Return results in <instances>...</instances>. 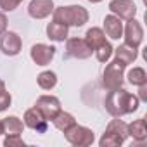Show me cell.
<instances>
[{"mask_svg": "<svg viewBox=\"0 0 147 147\" xmlns=\"http://www.w3.org/2000/svg\"><path fill=\"white\" fill-rule=\"evenodd\" d=\"M52 123H54V126H55L59 131H66V130L71 128L73 125H76V119H75V116H73V114L61 111V113L52 119Z\"/></svg>", "mask_w": 147, "mask_h": 147, "instance_id": "cell-19", "label": "cell"}, {"mask_svg": "<svg viewBox=\"0 0 147 147\" xmlns=\"http://www.w3.org/2000/svg\"><path fill=\"white\" fill-rule=\"evenodd\" d=\"M24 140L21 135H5L4 138V147H24Z\"/></svg>", "mask_w": 147, "mask_h": 147, "instance_id": "cell-25", "label": "cell"}, {"mask_svg": "<svg viewBox=\"0 0 147 147\" xmlns=\"http://www.w3.org/2000/svg\"><path fill=\"white\" fill-rule=\"evenodd\" d=\"M54 16V21L64 24V26H83L87 21H88V11L82 5H62V7H57L54 9L52 12Z\"/></svg>", "mask_w": 147, "mask_h": 147, "instance_id": "cell-2", "label": "cell"}, {"mask_svg": "<svg viewBox=\"0 0 147 147\" xmlns=\"http://www.w3.org/2000/svg\"><path fill=\"white\" fill-rule=\"evenodd\" d=\"M4 135H21L24 131V123L18 116H7L2 119Z\"/></svg>", "mask_w": 147, "mask_h": 147, "instance_id": "cell-16", "label": "cell"}, {"mask_svg": "<svg viewBox=\"0 0 147 147\" xmlns=\"http://www.w3.org/2000/svg\"><path fill=\"white\" fill-rule=\"evenodd\" d=\"M109 11H111V14H114L125 21L135 19V16H137V5L133 0H111Z\"/></svg>", "mask_w": 147, "mask_h": 147, "instance_id": "cell-6", "label": "cell"}, {"mask_svg": "<svg viewBox=\"0 0 147 147\" xmlns=\"http://www.w3.org/2000/svg\"><path fill=\"white\" fill-rule=\"evenodd\" d=\"M47 36L54 42H64L67 38V26H64L57 21H52L47 24Z\"/></svg>", "mask_w": 147, "mask_h": 147, "instance_id": "cell-17", "label": "cell"}, {"mask_svg": "<svg viewBox=\"0 0 147 147\" xmlns=\"http://www.w3.org/2000/svg\"><path fill=\"white\" fill-rule=\"evenodd\" d=\"M0 135H4V128H2V119H0Z\"/></svg>", "mask_w": 147, "mask_h": 147, "instance_id": "cell-31", "label": "cell"}, {"mask_svg": "<svg viewBox=\"0 0 147 147\" xmlns=\"http://www.w3.org/2000/svg\"><path fill=\"white\" fill-rule=\"evenodd\" d=\"M123 36H125V43L128 47H133V49H138L140 43L144 42V28L138 21L135 19H130L126 23V26L123 28Z\"/></svg>", "mask_w": 147, "mask_h": 147, "instance_id": "cell-7", "label": "cell"}, {"mask_svg": "<svg viewBox=\"0 0 147 147\" xmlns=\"http://www.w3.org/2000/svg\"><path fill=\"white\" fill-rule=\"evenodd\" d=\"M113 54L116 55V59H118L119 62H123V64L128 66V64H131V62L137 59L138 49H133V47H128L126 43H123V45H119L118 49H114Z\"/></svg>", "mask_w": 147, "mask_h": 147, "instance_id": "cell-15", "label": "cell"}, {"mask_svg": "<svg viewBox=\"0 0 147 147\" xmlns=\"http://www.w3.org/2000/svg\"><path fill=\"white\" fill-rule=\"evenodd\" d=\"M54 0H31L28 5V14L33 19H45L54 12Z\"/></svg>", "mask_w": 147, "mask_h": 147, "instance_id": "cell-11", "label": "cell"}, {"mask_svg": "<svg viewBox=\"0 0 147 147\" xmlns=\"http://www.w3.org/2000/svg\"><path fill=\"white\" fill-rule=\"evenodd\" d=\"M123 142H125V140H123L119 135H116V133H111V131H106V133L100 137V140H99V145H100V147H119Z\"/></svg>", "mask_w": 147, "mask_h": 147, "instance_id": "cell-23", "label": "cell"}, {"mask_svg": "<svg viewBox=\"0 0 147 147\" xmlns=\"http://www.w3.org/2000/svg\"><path fill=\"white\" fill-rule=\"evenodd\" d=\"M104 33L113 38V40H119L123 36V23L118 16L109 14L104 18Z\"/></svg>", "mask_w": 147, "mask_h": 147, "instance_id": "cell-13", "label": "cell"}, {"mask_svg": "<svg viewBox=\"0 0 147 147\" xmlns=\"http://www.w3.org/2000/svg\"><path fill=\"white\" fill-rule=\"evenodd\" d=\"M88 2H92V4H99V2H102V0H88Z\"/></svg>", "mask_w": 147, "mask_h": 147, "instance_id": "cell-32", "label": "cell"}, {"mask_svg": "<svg viewBox=\"0 0 147 147\" xmlns=\"http://www.w3.org/2000/svg\"><path fill=\"white\" fill-rule=\"evenodd\" d=\"M62 133H64V138L75 147H88L95 140L94 131L87 126H82V125H73L71 128H67Z\"/></svg>", "mask_w": 147, "mask_h": 147, "instance_id": "cell-3", "label": "cell"}, {"mask_svg": "<svg viewBox=\"0 0 147 147\" xmlns=\"http://www.w3.org/2000/svg\"><path fill=\"white\" fill-rule=\"evenodd\" d=\"M138 100H142V102H147V83H144V85H138Z\"/></svg>", "mask_w": 147, "mask_h": 147, "instance_id": "cell-28", "label": "cell"}, {"mask_svg": "<svg viewBox=\"0 0 147 147\" xmlns=\"http://www.w3.org/2000/svg\"><path fill=\"white\" fill-rule=\"evenodd\" d=\"M23 0H0V9L4 12H12L19 7V4Z\"/></svg>", "mask_w": 147, "mask_h": 147, "instance_id": "cell-26", "label": "cell"}, {"mask_svg": "<svg viewBox=\"0 0 147 147\" xmlns=\"http://www.w3.org/2000/svg\"><path fill=\"white\" fill-rule=\"evenodd\" d=\"M126 78H128V82H130L131 85L138 87V85L147 83V73H145V69H144V67H138V66H137V67H133V69H130V71H128Z\"/></svg>", "mask_w": 147, "mask_h": 147, "instance_id": "cell-21", "label": "cell"}, {"mask_svg": "<svg viewBox=\"0 0 147 147\" xmlns=\"http://www.w3.org/2000/svg\"><path fill=\"white\" fill-rule=\"evenodd\" d=\"M23 49V40L14 31H4L0 35V50L5 55H18Z\"/></svg>", "mask_w": 147, "mask_h": 147, "instance_id": "cell-9", "label": "cell"}, {"mask_svg": "<svg viewBox=\"0 0 147 147\" xmlns=\"http://www.w3.org/2000/svg\"><path fill=\"white\" fill-rule=\"evenodd\" d=\"M113 45L109 43V42H104L100 47H97L95 50H94V54H95V57H97V61L99 62H107L109 59H111V55H113Z\"/></svg>", "mask_w": 147, "mask_h": 147, "instance_id": "cell-24", "label": "cell"}, {"mask_svg": "<svg viewBox=\"0 0 147 147\" xmlns=\"http://www.w3.org/2000/svg\"><path fill=\"white\" fill-rule=\"evenodd\" d=\"M30 55L36 66H47L55 55V47L47 43H35L30 50Z\"/></svg>", "mask_w": 147, "mask_h": 147, "instance_id": "cell-10", "label": "cell"}, {"mask_svg": "<svg viewBox=\"0 0 147 147\" xmlns=\"http://www.w3.org/2000/svg\"><path fill=\"white\" fill-rule=\"evenodd\" d=\"M85 40H87V43L90 45L92 50H95V49L100 47L104 42H107V40H106V33H104V30H102V28H95V26L90 28V30L87 31Z\"/></svg>", "mask_w": 147, "mask_h": 147, "instance_id": "cell-18", "label": "cell"}, {"mask_svg": "<svg viewBox=\"0 0 147 147\" xmlns=\"http://www.w3.org/2000/svg\"><path fill=\"white\" fill-rule=\"evenodd\" d=\"M7 31V16L4 12H0V35Z\"/></svg>", "mask_w": 147, "mask_h": 147, "instance_id": "cell-29", "label": "cell"}, {"mask_svg": "<svg viewBox=\"0 0 147 147\" xmlns=\"http://www.w3.org/2000/svg\"><path fill=\"white\" fill-rule=\"evenodd\" d=\"M35 107L43 114V118L49 121H52L61 111H62V107H61V100L57 99V97H54V95H40L38 99H36V104H35Z\"/></svg>", "mask_w": 147, "mask_h": 147, "instance_id": "cell-5", "label": "cell"}, {"mask_svg": "<svg viewBox=\"0 0 147 147\" xmlns=\"http://www.w3.org/2000/svg\"><path fill=\"white\" fill-rule=\"evenodd\" d=\"M4 90H5V82H4V80H0V94H2Z\"/></svg>", "mask_w": 147, "mask_h": 147, "instance_id": "cell-30", "label": "cell"}, {"mask_svg": "<svg viewBox=\"0 0 147 147\" xmlns=\"http://www.w3.org/2000/svg\"><path fill=\"white\" fill-rule=\"evenodd\" d=\"M126 131L128 137H131L137 142H144L147 138V125H145V118H138L135 121H131L130 125H126Z\"/></svg>", "mask_w": 147, "mask_h": 147, "instance_id": "cell-14", "label": "cell"}, {"mask_svg": "<svg viewBox=\"0 0 147 147\" xmlns=\"http://www.w3.org/2000/svg\"><path fill=\"white\" fill-rule=\"evenodd\" d=\"M66 50L71 57L75 59H88L92 57L94 50L90 49V45L87 43L85 38H66Z\"/></svg>", "mask_w": 147, "mask_h": 147, "instance_id": "cell-8", "label": "cell"}, {"mask_svg": "<svg viewBox=\"0 0 147 147\" xmlns=\"http://www.w3.org/2000/svg\"><path fill=\"white\" fill-rule=\"evenodd\" d=\"M23 123H24V126H28V128H31V130H36V131H40V133H43V131L47 130V119L43 118V114H42L36 107H31V109H28V111L24 113Z\"/></svg>", "mask_w": 147, "mask_h": 147, "instance_id": "cell-12", "label": "cell"}, {"mask_svg": "<svg viewBox=\"0 0 147 147\" xmlns=\"http://www.w3.org/2000/svg\"><path fill=\"white\" fill-rule=\"evenodd\" d=\"M11 102H12V97L7 90H4L2 94H0V113H4L11 107Z\"/></svg>", "mask_w": 147, "mask_h": 147, "instance_id": "cell-27", "label": "cell"}, {"mask_svg": "<svg viewBox=\"0 0 147 147\" xmlns=\"http://www.w3.org/2000/svg\"><path fill=\"white\" fill-rule=\"evenodd\" d=\"M36 83L42 90H52L57 85V75L54 71H42L36 76Z\"/></svg>", "mask_w": 147, "mask_h": 147, "instance_id": "cell-20", "label": "cell"}, {"mask_svg": "<svg viewBox=\"0 0 147 147\" xmlns=\"http://www.w3.org/2000/svg\"><path fill=\"white\" fill-rule=\"evenodd\" d=\"M125 67L126 64L119 62L118 59H114L113 62H109L104 69V78H102V83L107 90H114V88H119L123 87V75H125Z\"/></svg>", "mask_w": 147, "mask_h": 147, "instance_id": "cell-4", "label": "cell"}, {"mask_svg": "<svg viewBox=\"0 0 147 147\" xmlns=\"http://www.w3.org/2000/svg\"><path fill=\"white\" fill-rule=\"evenodd\" d=\"M104 106H106V111L111 116L121 118L125 114L135 113L140 106V100H138L137 95H133V94H130V92H126L119 87V88L109 90V94L106 95Z\"/></svg>", "mask_w": 147, "mask_h": 147, "instance_id": "cell-1", "label": "cell"}, {"mask_svg": "<svg viewBox=\"0 0 147 147\" xmlns=\"http://www.w3.org/2000/svg\"><path fill=\"white\" fill-rule=\"evenodd\" d=\"M106 131H111V133H116V135H119L123 140H126L128 138V131H126V123L123 121V119H111L109 121V125H107V128H106Z\"/></svg>", "mask_w": 147, "mask_h": 147, "instance_id": "cell-22", "label": "cell"}]
</instances>
